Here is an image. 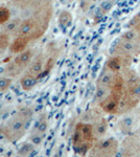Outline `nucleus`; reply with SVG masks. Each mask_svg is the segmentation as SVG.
<instances>
[{
	"label": "nucleus",
	"mask_w": 140,
	"mask_h": 157,
	"mask_svg": "<svg viewBox=\"0 0 140 157\" xmlns=\"http://www.w3.org/2000/svg\"><path fill=\"white\" fill-rule=\"evenodd\" d=\"M30 121H32V111L28 109L20 111L7 121L6 125L2 128L3 129L2 133H3L4 137L9 139V141L20 139L26 132V128L29 125Z\"/></svg>",
	"instance_id": "1"
},
{
	"label": "nucleus",
	"mask_w": 140,
	"mask_h": 157,
	"mask_svg": "<svg viewBox=\"0 0 140 157\" xmlns=\"http://www.w3.org/2000/svg\"><path fill=\"white\" fill-rule=\"evenodd\" d=\"M95 136L93 133L92 124L78 123L74 129L72 145L74 152L80 155H86L94 145Z\"/></svg>",
	"instance_id": "2"
},
{
	"label": "nucleus",
	"mask_w": 140,
	"mask_h": 157,
	"mask_svg": "<svg viewBox=\"0 0 140 157\" xmlns=\"http://www.w3.org/2000/svg\"><path fill=\"white\" fill-rule=\"evenodd\" d=\"M140 126V110L135 107L132 110L124 113L117 123L119 131L124 135H129L138 130Z\"/></svg>",
	"instance_id": "3"
},
{
	"label": "nucleus",
	"mask_w": 140,
	"mask_h": 157,
	"mask_svg": "<svg viewBox=\"0 0 140 157\" xmlns=\"http://www.w3.org/2000/svg\"><path fill=\"white\" fill-rule=\"evenodd\" d=\"M118 141L115 137L99 138L94 143L89 154L92 156H114L118 152Z\"/></svg>",
	"instance_id": "4"
},
{
	"label": "nucleus",
	"mask_w": 140,
	"mask_h": 157,
	"mask_svg": "<svg viewBox=\"0 0 140 157\" xmlns=\"http://www.w3.org/2000/svg\"><path fill=\"white\" fill-rule=\"evenodd\" d=\"M32 59V50H24V52H20L11 63L7 64V66L6 68V73L9 77L12 78L18 77L25 68L28 66Z\"/></svg>",
	"instance_id": "5"
},
{
	"label": "nucleus",
	"mask_w": 140,
	"mask_h": 157,
	"mask_svg": "<svg viewBox=\"0 0 140 157\" xmlns=\"http://www.w3.org/2000/svg\"><path fill=\"white\" fill-rule=\"evenodd\" d=\"M140 153V133L134 132L127 135L123 141V154L126 156H136Z\"/></svg>",
	"instance_id": "6"
},
{
	"label": "nucleus",
	"mask_w": 140,
	"mask_h": 157,
	"mask_svg": "<svg viewBox=\"0 0 140 157\" xmlns=\"http://www.w3.org/2000/svg\"><path fill=\"white\" fill-rule=\"evenodd\" d=\"M19 36H27L30 39L40 37L44 33L45 29L41 25L38 24V22L34 19L25 20L21 23L19 27Z\"/></svg>",
	"instance_id": "7"
},
{
	"label": "nucleus",
	"mask_w": 140,
	"mask_h": 157,
	"mask_svg": "<svg viewBox=\"0 0 140 157\" xmlns=\"http://www.w3.org/2000/svg\"><path fill=\"white\" fill-rule=\"evenodd\" d=\"M139 52H140V43L119 40V42L114 47V55H120L130 58H134Z\"/></svg>",
	"instance_id": "8"
},
{
	"label": "nucleus",
	"mask_w": 140,
	"mask_h": 157,
	"mask_svg": "<svg viewBox=\"0 0 140 157\" xmlns=\"http://www.w3.org/2000/svg\"><path fill=\"white\" fill-rule=\"evenodd\" d=\"M132 59L133 58L126 57V56L114 55L107 61L106 66L114 72H121L123 69H127V68L130 67Z\"/></svg>",
	"instance_id": "9"
},
{
	"label": "nucleus",
	"mask_w": 140,
	"mask_h": 157,
	"mask_svg": "<svg viewBox=\"0 0 140 157\" xmlns=\"http://www.w3.org/2000/svg\"><path fill=\"white\" fill-rule=\"evenodd\" d=\"M120 100L121 98H116L115 95H113L110 93V94H109L108 97L103 101V102L99 103L98 105L104 112L109 113V114H117Z\"/></svg>",
	"instance_id": "10"
},
{
	"label": "nucleus",
	"mask_w": 140,
	"mask_h": 157,
	"mask_svg": "<svg viewBox=\"0 0 140 157\" xmlns=\"http://www.w3.org/2000/svg\"><path fill=\"white\" fill-rule=\"evenodd\" d=\"M47 128V120L46 115H43L41 118L38 121V124L36 125L34 131L32 132V140L35 144H40L42 141V138L44 136L45 132H46Z\"/></svg>",
	"instance_id": "11"
},
{
	"label": "nucleus",
	"mask_w": 140,
	"mask_h": 157,
	"mask_svg": "<svg viewBox=\"0 0 140 157\" xmlns=\"http://www.w3.org/2000/svg\"><path fill=\"white\" fill-rule=\"evenodd\" d=\"M116 73L117 72L112 71L111 69H109V68L106 66V68L101 71L100 75H99V78H97L96 85L101 86V87L111 88L112 85H113L114 80H115Z\"/></svg>",
	"instance_id": "12"
},
{
	"label": "nucleus",
	"mask_w": 140,
	"mask_h": 157,
	"mask_svg": "<svg viewBox=\"0 0 140 157\" xmlns=\"http://www.w3.org/2000/svg\"><path fill=\"white\" fill-rule=\"evenodd\" d=\"M92 127L95 139L103 138L106 135L107 131H108V121H107L105 117L100 116V117H98L97 120L93 121Z\"/></svg>",
	"instance_id": "13"
},
{
	"label": "nucleus",
	"mask_w": 140,
	"mask_h": 157,
	"mask_svg": "<svg viewBox=\"0 0 140 157\" xmlns=\"http://www.w3.org/2000/svg\"><path fill=\"white\" fill-rule=\"evenodd\" d=\"M30 41V38L27 36H18L16 39L14 40V42L11 44L9 49L13 54H20V52H24L26 46L28 45Z\"/></svg>",
	"instance_id": "14"
},
{
	"label": "nucleus",
	"mask_w": 140,
	"mask_h": 157,
	"mask_svg": "<svg viewBox=\"0 0 140 157\" xmlns=\"http://www.w3.org/2000/svg\"><path fill=\"white\" fill-rule=\"evenodd\" d=\"M44 66H45V62H44V59H43V56L40 55L37 59H35L32 62V64H30V66H29V69H28V73L38 78V77L41 75V72L43 71V69H44Z\"/></svg>",
	"instance_id": "15"
},
{
	"label": "nucleus",
	"mask_w": 140,
	"mask_h": 157,
	"mask_svg": "<svg viewBox=\"0 0 140 157\" xmlns=\"http://www.w3.org/2000/svg\"><path fill=\"white\" fill-rule=\"evenodd\" d=\"M120 40L123 41H130V42H135V43H140V35L137 32L136 29H130L128 32H126L123 34V36L120 37Z\"/></svg>",
	"instance_id": "16"
},
{
	"label": "nucleus",
	"mask_w": 140,
	"mask_h": 157,
	"mask_svg": "<svg viewBox=\"0 0 140 157\" xmlns=\"http://www.w3.org/2000/svg\"><path fill=\"white\" fill-rule=\"evenodd\" d=\"M37 81H38L37 78L29 75V73H27V75H25L24 77L21 78V86L24 90H30L36 85Z\"/></svg>",
	"instance_id": "17"
},
{
	"label": "nucleus",
	"mask_w": 140,
	"mask_h": 157,
	"mask_svg": "<svg viewBox=\"0 0 140 157\" xmlns=\"http://www.w3.org/2000/svg\"><path fill=\"white\" fill-rule=\"evenodd\" d=\"M109 94H110V88L97 86L96 92H95V101L97 102V104L101 103Z\"/></svg>",
	"instance_id": "18"
},
{
	"label": "nucleus",
	"mask_w": 140,
	"mask_h": 157,
	"mask_svg": "<svg viewBox=\"0 0 140 157\" xmlns=\"http://www.w3.org/2000/svg\"><path fill=\"white\" fill-rule=\"evenodd\" d=\"M59 21L63 26H68L71 23V15L68 12H62L59 17Z\"/></svg>",
	"instance_id": "19"
},
{
	"label": "nucleus",
	"mask_w": 140,
	"mask_h": 157,
	"mask_svg": "<svg viewBox=\"0 0 140 157\" xmlns=\"http://www.w3.org/2000/svg\"><path fill=\"white\" fill-rule=\"evenodd\" d=\"M9 17H11V13L9 10L6 7L0 6V25L9 21Z\"/></svg>",
	"instance_id": "20"
},
{
	"label": "nucleus",
	"mask_w": 140,
	"mask_h": 157,
	"mask_svg": "<svg viewBox=\"0 0 140 157\" xmlns=\"http://www.w3.org/2000/svg\"><path fill=\"white\" fill-rule=\"evenodd\" d=\"M11 83L12 80L9 78H4V77L0 78V92L7 89L9 87V85H11Z\"/></svg>",
	"instance_id": "21"
},
{
	"label": "nucleus",
	"mask_w": 140,
	"mask_h": 157,
	"mask_svg": "<svg viewBox=\"0 0 140 157\" xmlns=\"http://www.w3.org/2000/svg\"><path fill=\"white\" fill-rule=\"evenodd\" d=\"M9 36H6L4 34L0 35V50L4 49L6 47L9 46Z\"/></svg>",
	"instance_id": "22"
},
{
	"label": "nucleus",
	"mask_w": 140,
	"mask_h": 157,
	"mask_svg": "<svg viewBox=\"0 0 140 157\" xmlns=\"http://www.w3.org/2000/svg\"><path fill=\"white\" fill-rule=\"evenodd\" d=\"M136 29H137V32L139 33V35H140V22L138 24H137V26H136Z\"/></svg>",
	"instance_id": "23"
},
{
	"label": "nucleus",
	"mask_w": 140,
	"mask_h": 157,
	"mask_svg": "<svg viewBox=\"0 0 140 157\" xmlns=\"http://www.w3.org/2000/svg\"><path fill=\"white\" fill-rule=\"evenodd\" d=\"M137 132H139V133H140V126H139V128H138V130H137Z\"/></svg>",
	"instance_id": "24"
},
{
	"label": "nucleus",
	"mask_w": 140,
	"mask_h": 157,
	"mask_svg": "<svg viewBox=\"0 0 140 157\" xmlns=\"http://www.w3.org/2000/svg\"><path fill=\"white\" fill-rule=\"evenodd\" d=\"M139 155H140V153H139Z\"/></svg>",
	"instance_id": "25"
}]
</instances>
